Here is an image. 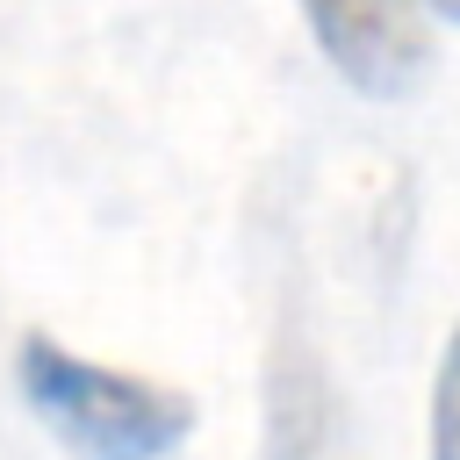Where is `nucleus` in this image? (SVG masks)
Segmentation results:
<instances>
[{"mask_svg":"<svg viewBox=\"0 0 460 460\" xmlns=\"http://www.w3.org/2000/svg\"><path fill=\"white\" fill-rule=\"evenodd\" d=\"M14 381H22L29 410L50 424V438L79 460H165L194 431V402L180 388L93 367V359L65 352L58 338H22Z\"/></svg>","mask_w":460,"mask_h":460,"instance_id":"nucleus-1","label":"nucleus"},{"mask_svg":"<svg viewBox=\"0 0 460 460\" xmlns=\"http://www.w3.org/2000/svg\"><path fill=\"white\" fill-rule=\"evenodd\" d=\"M323 58L359 93H402L424 72V22L417 0H302Z\"/></svg>","mask_w":460,"mask_h":460,"instance_id":"nucleus-2","label":"nucleus"},{"mask_svg":"<svg viewBox=\"0 0 460 460\" xmlns=\"http://www.w3.org/2000/svg\"><path fill=\"white\" fill-rule=\"evenodd\" d=\"M431 460H460V331L431 381Z\"/></svg>","mask_w":460,"mask_h":460,"instance_id":"nucleus-3","label":"nucleus"},{"mask_svg":"<svg viewBox=\"0 0 460 460\" xmlns=\"http://www.w3.org/2000/svg\"><path fill=\"white\" fill-rule=\"evenodd\" d=\"M431 7H438V14H453V22H460V0H431Z\"/></svg>","mask_w":460,"mask_h":460,"instance_id":"nucleus-4","label":"nucleus"}]
</instances>
